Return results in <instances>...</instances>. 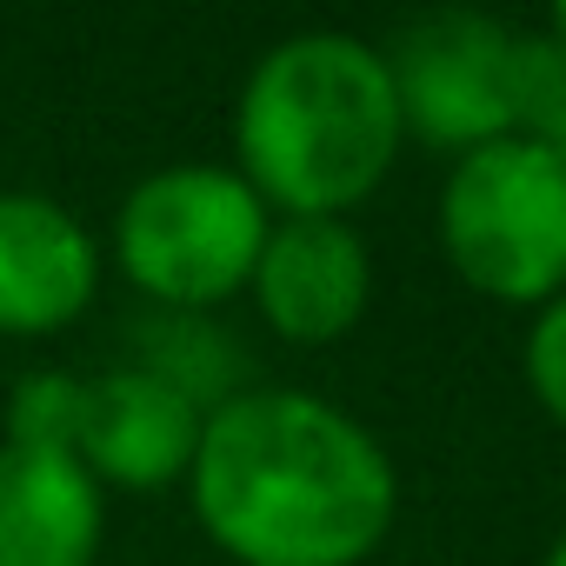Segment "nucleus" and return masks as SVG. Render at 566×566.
Returning <instances> with one entry per match:
<instances>
[{"instance_id":"6","label":"nucleus","mask_w":566,"mask_h":566,"mask_svg":"<svg viewBox=\"0 0 566 566\" xmlns=\"http://www.w3.org/2000/svg\"><path fill=\"white\" fill-rule=\"evenodd\" d=\"M247 294L287 347H334L374 307V247L354 220H273Z\"/></svg>"},{"instance_id":"11","label":"nucleus","mask_w":566,"mask_h":566,"mask_svg":"<svg viewBox=\"0 0 566 566\" xmlns=\"http://www.w3.org/2000/svg\"><path fill=\"white\" fill-rule=\"evenodd\" d=\"M81 394L87 374H61V367H34L28 380H14L8 394V447H41V453H74V427H81Z\"/></svg>"},{"instance_id":"9","label":"nucleus","mask_w":566,"mask_h":566,"mask_svg":"<svg viewBox=\"0 0 566 566\" xmlns=\"http://www.w3.org/2000/svg\"><path fill=\"white\" fill-rule=\"evenodd\" d=\"M107 493L74 453L0 440V566H101Z\"/></svg>"},{"instance_id":"7","label":"nucleus","mask_w":566,"mask_h":566,"mask_svg":"<svg viewBox=\"0 0 566 566\" xmlns=\"http://www.w3.org/2000/svg\"><path fill=\"white\" fill-rule=\"evenodd\" d=\"M101 240L54 193H0V340H54L101 301Z\"/></svg>"},{"instance_id":"5","label":"nucleus","mask_w":566,"mask_h":566,"mask_svg":"<svg viewBox=\"0 0 566 566\" xmlns=\"http://www.w3.org/2000/svg\"><path fill=\"white\" fill-rule=\"evenodd\" d=\"M387 74L400 101L407 140H427L440 154H473L486 140H506L520 127V54L526 34L493 14H420L394 34Z\"/></svg>"},{"instance_id":"13","label":"nucleus","mask_w":566,"mask_h":566,"mask_svg":"<svg viewBox=\"0 0 566 566\" xmlns=\"http://www.w3.org/2000/svg\"><path fill=\"white\" fill-rule=\"evenodd\" d=\"M520 374L533 407L566 433V294H553L546 307H533L526 340H520Z\"/></svg>"},{"instance_id":"4","label":"nucleus","mask_w":566,"mask_h":566,"mask_svg":"<svg viewBox=\"0 0 566 566\" xmlns=\"http://www.w3.org/2000/svg\"><path fill=\"white\" fill-rule=\"evenodd\" d=\"M440 253L493 307H546L566 294V167L506 134L460 154L440 180Z\"/></svg>"},{"instance_id":"3","label":"nucleus","mask_w":566,"mask_h":566,"mask_svg":"<svg viewBox=\"0 0 566 566\" xmlns=\"http://www.w3.org/2000/svg\"><path fill=\"white\" fill-rule=\"evenodd\" d=\"M266 233L273 213L233 167L167 160L114 213V266L154 314H220L247 294Z\"/></svg>"},{"instance_id":"1","label":"nucleus","mask_w":566,"mask_h":566,"mask_svg":"<svg viewBox=\"0 0 566 566\" xmlns=\"http://www.w3.org/2000/svg\"><path fill=\"white\" fill-rule=\"evenodd\" d=\"M187 506L233 566H367L400 513L394 453L307 387H240L200 420Z\"/></svg>"},{"instance_id":"10","label":"nucleus","mask_w":566,"mask_h":566,"mask_svg":"<svg viewBox=\"0 0 566 566\" xmlns=\"http://www.w3.org/2000/svg\"><path fill=\"white\" fill-rule=\"evenodd\" d=\"M134 367L167 380L174 394H187L200 413H213L220 400H233L247 380V354L233 347V334L213 314H147L134 334Z\"/></svg>"},{"instance_id":"14","label":"nucleus","mask_w":566,"mask_h":566,"mask_svg":"<svg viewBox=\"0 0 566 566\" xmlns=\"http://www.w3.org/2000/svg\"><path fill=\"white\" fill-rule=\"evenodd\" d=\"M539 34H546V41H553V48H559V54H566V8H553V21H546V28H539Z\"/></svg>"},{"instance_id":"12","label":"nucleus","mask_w":566,"mask_h":566,"mask_svg":"<svg viewBox=\"0 0 566 566\" xmlns=\"http://www.w3.org/2000/svg\"><path fill=\"white\" fill-rule=\"evenodd\" d=\"M513 134L546 147L566 167V54L546 34H526V54H520V127Z\"/></svg>"},{"instance_id":"2","label":"nucleus","mask_w":566,"mask_h":566,"mask_svg":"<svg viewBox=\"0 0 566 566\" xmlns=\"http://www.w3.org/2000/svg\"><path fill=\"white\" fill-rule=\"evenodd\" d=\"M407 147L387 54L347 28L273 41L233 101V174L273 220H347Z\"/></svg>"},{"instance_id":"8","label":"nucleus","mask_w":566,"mask_h":566,"mask_svg":"<svg viewBox=\"0 0 566 566\" xmlns=\"http://www.w3.org/2000/svg\"><path fill=\"white\" fill-rule=\"evenodd\" d=\"M200 420L207 413L187 394H174L167 380L127 360L114 374H87L74 460L94 473L101 493H167V486H187Z\"/></svg>"},{"instance_id":"15","label":"nucleus","mask_w":566,"mask_h":566,"mask_svg":"<svg viewBox=\"0 0 566 566\" xmlns=\"http://www.w3.org/2000/svg\"><path fill=\"white\" fill-rule=\"evenodd\" d=\"M539 566H566V526H559V533H553V546H546V553H539Z\"/></svg>"}]
</instances>
